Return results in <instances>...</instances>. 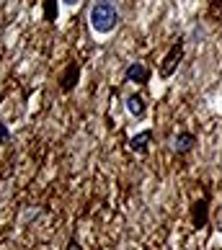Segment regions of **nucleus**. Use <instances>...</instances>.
I'll return each instance as SVG.
<instances>
[{
	"label": "nucleus",
	"instance_id": "1",
	"mask_svg": "<svg viewBox=\"0 0 222 250\" xmlns=\"http://www.w3.org/2000/svg\"><path fill=\"white\" fill-rule=\"evenodd\" d=\"M116 21H119V16H116V8L111 0H98V3L90 8V26H93L98 34L114 31Z\"/></svg>",
	"mask_w": 222,
	"mask_h": 250
},
{
	"label": "nucleus",
	"instance_id": "2",
	"mask_svg": "<svg viewBox=\"0 0 222 250\" xmlns=\"http://www.w3.org/2000/svg\"><path fill=\"white\" fill-rule=\"evenodd\" d=\"M181 44H178V47H173L171 52H168V57H165V62H163V67H160V75L163 78H168L171 75V72L176 70V64H178V60H181Z\"/></svg>",
	"mask_w": 222,
	"mask_h": 250
},
{
	"label": "nucleus",
	"instance_id": "3",
	"mask_svg": "<svg viewBox=\"0 0 222 250\" xmlns=\"http://www.w3.org/2000/svg\"><path fill=\"white\" fill-rule=\"evenodd\" d=\"M147 75H150V72H147V67L140 62H134L127 67V80L129 83H147Z\"/></svg>",
	"mask_w": 222,
	"mask_h": 250
},
{
	"label": "nucleus",
	"instance_id": "4",
	"mask_svg": "<svg viewBox=\"0 0 222 250\" xmlns=\"http://www.w3.org/2000/svg\"><path fill=\"white\" fill-rule=\"evenodd\" d=\"M150 140H153V132H140L137 137H132V140H129V147H132L134 152H145L147 150V145H150Z\"/></svg>",
	"mask_w": 222,
	"mask_h": 250
},
{
	"label": "nucleus",
	"instance_id": "5",
	"mask_svg": "<svg viewBox=\"0 0 222 250\" xmlns=\"http://www.w3.org/2000/svg\"><path fill=\"white\" fill-rule=\"evenodd\" d=\"M127 108H129V114L137 116V119L145 116V101H142L140 96H129V98H127Z\"/></svg>",
	"mask_w": 222,
	"mask_h": 250
},
{
	"label": "nucleus",
	"instance_id": "6",
	"mask_svg": "<svg viewBox=\"0 0 222 250\" xmlns=\"http://www.w3.org/2000/svg\"><path fill=\"white\" fill-rule=\"evenodd\" d=\"M194 142H197V140H194V134H178V137H176V150H178V152H189L194 147Z\"/></svg>",
	"mask_w": 222,
	"mask_h": 250
},
{
	"label": "nucleus",
	"instance_id": "7",
	"mask_svg": "<svg viewBox=\"0 0 222 250\" xmlns=\"http://www.w3.org/2000/svg\"><path fill=\"white\" fill-rule=\"evenodd\" d=\"M72 78L78 80V64H72V67L67 70V78L62 80V90H70L72 88Z\"/></svg>",
	"mask_w": 222,
	"mask_h": 250
},
{
	"label": "nucleus",
	"instance_id": "8",
	"mask_svg": "<svg viewBox=\"0 0 222 250\" xmlns=\"http://www.w3.org/2000/svg\"><path fill=\"white\" fill-rule=\"evenodd\" d=\"M204 207H207V204L201 201V204H197V209H194V219H197L199 225H201V222L207 219V211H204Z\"/></svg>",
	"mask_w": 222,
	"mask_h": 250
},
{
	"label": "nucleus",
	"instance_id": "9",
	"mask_svg": "<svg viewBox=\"0 0 222 250\" xmlns=\"http://www.w3.org/2000/svg\"><path fill=\"white\" fill-rule=\"evenodd\" d=\"M8 140H11V134H8V126L0 124V145H8Z\"/></svg>",
	"mask_w": 222,
	"mask_h": 250
},
{
	"label": "nucleus",
	"instance_id": "10",
	"mask_svg": "<svg viewBox=\"0 0 222 250\" xmlns=\"http://www.w3.org/2000/svg\"><path fill=\"white\" fill-rule=\"evenodd\" d=\"M67 250H83V248L75 243V240H70V243H67Z\"/></svg>",
	"mask_w": 222,
	"mask_h": 250
},
{
	"label": "nucleus",
	"instance_id": "11",
	"mask_svg": "<svg viewBox=\"0 0 222 250\" xmlns=\"http://www.w3.org/2000/svg\"><path fill=\"white\" fill-rule=\"evenodd\" d=\"M65 3H67V5H78L80 0H65Z\"/></svg>",
	"mask_w": 222,
	"mask_h": 250
}]
</instances>
